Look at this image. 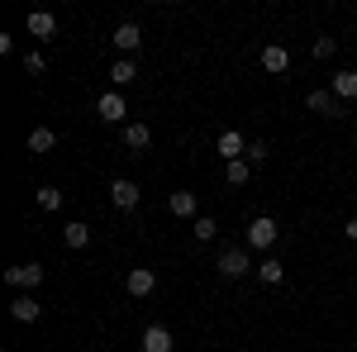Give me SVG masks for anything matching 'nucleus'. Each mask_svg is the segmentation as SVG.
Here are the masks:
<instances>
[{
    "label": "nucleus",
    "instance_id": "nucleus-16",
    "mask_svg": "<svg viewBox=\"0 0 357 352\" xmlns=\"http://www.w3.org/2000/svg\"><path fill=\"white\" fill-rule=\"evenodd\" d=\"M281 276H286V262H281V257H262V262H257V281L281 286Z\"/></svg>",
    "mask_w": 357,
    "mask_h": 352
},
{
    "label": "nucleus",
    "instance_id": "nucleus-3",
    "mask_svg": "<svg viewBox=\"0 0 357 352\" xmlns=\"http://www.w3.org/2000/svg\"><path fill=\"white\" fill-rule=\"evenodd\" d=\"M110 43H114V48H119L124 57H134L138 48H143V29H138L134 20H124V24L114 29V38H110Z\"/></svg>",
    "mask_w": 357,
    "mask_h": 352
},
{
    "label": "nucleus",
    "instance_id": "nucleus-2",
    "mask_svg": "<svg viewBox=\"0 0 357 352\" xmlns=\"http://www.w3.org/2000/svg\"><path fill=\"white\" fill-rule=\"evenodd\" d=\"M215 267H220V276L234 281V276H248V271H252V257H248V247H229V252H220Z\"/></svg>",
    "mask_w": 357,
    "mask_h": 352
},
{
    "label": "nucleus",
    "instance_id": "nucleus-7",
    "mask_svg": "<svg viewBox=\"0 0 357 352\" xmlns=\"http://www.w3.org/2000/svg\"><path fill=\"white\" fill-rule=\"evenodd\" d=\"M110 200L119 205V210H134L138 200H143V186H138V181H129V176H119V181L110 186Z\"/></svg>",
    "mask_w": 357,
    "mask_h": 352
},
{
    "label": "nucleus",
    "instance_id": "nucleus-6",
    "mask_svg": "<svg viewBox=\"0 0 357 352\" xmlns=\"http://www.w3.org/2000/svg\"><path fill=\"white\" fill-rule=\"evenodd\" d=\"M305 105L314 109V114H329V119H343V100H338L333 91H310V95H305Z\"/></svg>",
    "mask_w": 357,
    "mask_h": 352
},
{
    "label": "nucleus",
    "instance_id": "nucleus-15",
    "mask_svg": "<svg viewBox=\"0 0 357 352\" xmlns=\"http://www.w3.org/2000/svg\"><path fill=\"white\" fill-rule=\"evenodd\" d=\"M29 33H33V38H53L57 20L48 15V10H33V15H29Z\"/></svg>",
    "mask_w": 357,
    "mask_h": 352
},
{
    "label": "nucleus",
    "instance_id": "nucleus-13",
    "mask_svg": "<svg viewBox=\"0 0 357 352\" xmlns=\"http://www.w3.org/2000/svg\"><path fill=\"white\" fill-rule=\"evenodd\" d=\"M124 148L148 153V148H153V129H148V124H124Z\"/></svg>",
    "mask_w": 357,
    "mask_h": 352
},
{
    "label": "nucleus",
    "instance_id": "nucleus-10",
    "mask_svg": "<svg viewBox=\"0 0 357 352\" xmlns=\"http://www.w3.org/2000/svg\"><path fill=\"white\" fill-rule=\"evenodd\" d=\"M243 153H248V138L238 134V129H224V134H220V158H224V162H238Z\"/></svg>",
    "mask_w": 357,
    "mask_h": 352
},
{
    "label": "nucleus",
    "instance_id": "nucleus-19",
    "mask_svg": "<svg viewBox=\"0 0 357 352\" xmlns=\"http://www.w3.org/2000/svg\"><path fill=\"white\" fill-rule=\"evenodd\" d=\"M53 148H57L53 129H33V134H29V153H53Z\"/></svg>",
    "mask_w": 357,
    "mask_h": 352
},
{
    "label": "nucleus",
    "instance_id": "nucleus-17",
    "mask_svg": "<svg viewBox=\"0 0 357 352\" xmlns=\"http://www.w3.org/2000/svg\"><path fill=\"white\" fill-rule=\"evenodd\" d=\"M110 82H114V86H129V82H138V62H134V57H119V62L110 67Z\"/></svg>",
    "mask_w": 357,
    "mask_h": 352
},
{
    "label": "nucleus",
    "instance_id": "nucleus-23",
    "mask_svg": "<svg viewBox=\"0 0 357 352\" xmlns=\"http://www.w3.org/2000/svg\"><path fill=\"white\" fill-rule=\"evenodd\" d=\"M248 176H252V167L238 158V162H229V186H248Z\"/></svg>",
    "mask_w": 357,
    "mask_h": 352
},
{
    "label": "nucleus",
    "instance_id": "nucleus-9",
    "mask_svg": "<svg viewBox=\"0 0 357 352\" xmlns=\"http://www.w3.org/2000/svg\"><path fill=\"white\" fill-rule=\"evenodd\" d=\"M5 281H10V286H20V291H33V286L43 281V267H38V262H24V267H10V271H5Z\"/></svg>",
    "mask_w": 357,
    "mask_h": 352
},
{
    "label": "nucleus",
    "instance_id": "nucleus-1",
    "mask_svg": "<svg viewBox=\"0 0 357 352\" xmlns=\"http://www.w3.org/2000/svg\"><path fill=\"white\" fill-rule=\"evenodd\" d=\"M281 238V229H276L272 215H257L252 224H248V247H257V252H267V247Z\"/></svg>",
    "mask_w": 357,
    "mask_h": 352
},
{
    "label": "nucleus",
    "instance_id": "nucleus-25",
    "mask_svg": "<svg viewBox=\"0 0 357 352\" xmlns=\"http://www.w3.org/2000/svg\"><path fill=\"white\" fill-rule=\"evenodd\" d=\"M24 72H29V77H43V72H48L43 53H24Z\"/></svg>",
    "mask_w": 357,
    "mask_h": 352
},
{
    "label": "nucleus",
    "instance_id": "nucleus-18",
    "mask_svg": "<svg viewBox=\"0 0 357 352\" xmlns=\"http://www.w3.org/2000/svg\"><path fill=\"white\" fill-rule=\"evenodd\" d=\"M333 95L338 100H357V72H333Z\"/></svg>",
    "mask_w": 357,
    "mask_h": 352
},
{
    "label": "nucleus",
    "instance_id": "nucleus-4",
    "mask_svg": "<svg viewBox=\"0 0 357 352\" xmlns=\"http://www.w3.org/2000/svg\"><path fill=\"white\" fill-rule=\"evenodd\" d=\"M96 114H100L105 124H124V114H129V105H124V95H119V91H105V95L96 100Z\"/></svg>",
    "mask_w": 357,
    "mask_h": 352
},
{
    "label": "nucleus",
    "instance_id": "nucleus-12",
    "mask_svg": "<svg viewBox=\"0 0 357 352\" xmlns=\"http://www.w3.org/2000/svg\"><path fill=\"white\" fill-rule=\"evenodd\" d=\"M10 314H15L20 324H33V319L43 314V305H38L33 296H15V300H10Z\"/></svg>",
    "mask_w": 357,
    "mask_h": 352
},
{
    "label": "nucleus",
    "instance_id": "nucleus-11",
    "mask_svg": "<svg viewBox=\"0 0 357 352\" xmlns=\"http://www.w3.org/2000/svg\"><path fill=\"white\" fill-rule=\"evenodd\" d=\"M286 67H291V53H286L281 43H267V48H262V72H272V77H281Z\"/></svg>",
    "mask_w": 357,
    "mask_h": 352
},
{
    "label": "nucleus",
    "instance_id": "nucleus-8",
    "mask_svg": "<svg viewBox=\"0 0 357 352\" xmlns=\"http://www.w3.org/2000/svg\"><path fill=\"white\" fill-rule=\"evenodd\" d=\"M167 210H172V215L176 219H200V205H195V195L191 190H172V195H167Z\"/></svg>",
    "mask_w": 357,
    "mask_h": 352
},
{
    "label": "nucleus",
    "instance_id": "nucleus-14",
    "mask_svg": "<svg viewBox=\"0 0 357 352\" xmlns=\"http://www.w3.org/2000/svg\"><path fill=\"white\" fill-rule=\"evenodd\" d=\"M143 352H172V333L162 324H148L143 328Z\"/></svg>",
    "mask_w": 357,
    "mask_h": 352
},
{
    "label": "nucleus",
    "instance_id": "nucleus-26",
    "mask_svg": "<svg viewBox=\"0 0 357 352\" xmlns=\"http://www.w3.org/2000/svg\"><path fill=\"white\" fill-rule=\"evenodd\" d=\"M333 48H338V38H314V57H319V62L333 57Z\"/></svg>",
    "mask_w": 357,
    "mask_h": 352
},
{
    "label": "nucleus",
    "instance_id": "nucleus-5",
    "mask_svg": "<svg viewBox=\"0 0 357 352\" xmlns=\"http://www.w3.org/2000/svg\"><path fill=\"white\" fill-rule=\"evenodd\" d=\"M124 286H129V296H134V300H148L153 291H158V276H153L148 267H134L129 276H124Z\"/></svg>",
    "mask_w": 357,
    "mask_h": 352
},
{
    "label": "nucleus",
    "instance_id": "nucleus-20",
    "mask_svg": "<svg viewBox=\"0 0 357 352\" xmlns=\"http://www.w3.org/2000/svg\"><path fill=\"white\" fill-rule=\"evenodd\" d=\"M62 243L67 247H86L91 243V224H67V229H62Z\"/></svg>",
    "mask_w": 357,
    "mask_h": 352
},
{
    "label": "nucleus",
    "instance_id": "nucleus-22",
    "mask_svg": "<svg viewBox=\"0 0 357 352\" xmlns=\"http://www.w3.org/2000/svg\"><path fill=\"white\" fill-rule=\"evenodd\" d=\"M243 162H248V167H262V162H267V143H262V138H252V143H248Z\"/></svg>",
    "mask_w": 357,
    "mask_h": 352
},
{
    "label": "nucleus",
    "instance_id": "nucleus-27",
    "mask_svg": "<svg viewBox=\"0 0 357 352\" xmlns=\"http://www.w3.org/2000/svg\"><path fill=\"white\" fill-rule=\"evenodd\" d=\"M343 234H348V238L357 243V219H348V224H343Z\"/></svg>",
    "mask_w": 357,
    "mask_h": 352
},
{
    "label": "nucleus",
    "instance_id": "nucleus-24",
    "mask_svg": "<svg viewBox=\"0 0 357 352\" xmlns=\"http://www.w3.org/2000/svg\"><path fill=\"white\" fill-rule=\"evenodd\" d=\"M38 205H43V210H62V190L57 186H38Z\"/></svg>",
    "mask_w": 357,
    "mask_h": 352
},
{
    "label": "nucleus",
    "instance_id": "nucleus-21",
    "mask_svg": "<svg viewBox=\"0 0 357 352\" xmlns=\"http://www.w3.org/2000/svg\"><path fill=\"white\" fill-rule=\"evenodd\" d=\"M191 234H195V238H200V243H210V238L220 234V224H215V219H210V215H200V219H195V224H191Z\"/></svg>",
    "mask_w": 357,
    "mask_h": 352
}]
</instances>
